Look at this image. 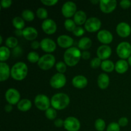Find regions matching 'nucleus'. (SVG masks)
<instances>
[{"instance_id":"nucleus-37","label":"nucleus","mask_w":131,"mask_h":131,"mask_svg":"<svg viewBox=\"0 0 131 131\" xmlns=\"http://www.w3.org/2000/svg\"><path fill=\"white\" fill-rule=\"evenodd\" d=\"M56 69L58 73L64 74L67 70V64L63 61H58L56 64Z\"/></svg>"},{"instance_id":"nucleus-16","label":"nucleus","mask_w":131,"mask_h":131,"mask_svg":"<svg viewBox=\"0 0 131 131\" xmlns=\"http://www.w3.org/2000/svg\"><path fill=\"white\" fill-rule=\"evenodd\" d=\"M116 33L120 37L125 38L130 35L131 33V28L128 23L122 22L116 26Z\"/></svg>"},{"instance_id":"nucleus-20","label":"nucleus","mask_w":131,"mask_h":131,"mask_svg":"<svg viewBox=\"0 0 131 131\" xmlns=\"http://www.w3.org/2000/svg\"><path fill=\"white\" fill-rule=\"evenodd\" d=\"M23 37L28 40H33L38 36V31L33 27H26L23 29Z\"/></svg>"},{"instance_id":"nucleus-41","label":"nucleus","mask_w":131,"mask_h":131,"mask_svg":"<svg viewBox=\"0 0 131 131\" xmlns=\"http://www.w3.org/2000/svg\"><path fill=\"white\" fill-rule=\"evenodd\" d=\"M120 5L122 8L127 9L131 6V1L129 0H122L120 2Z\"/></svg>"},{"instance_id":"nucleus-21","label":"nucleus","mask_w":131,"mask_h":131,"mask_svg":"<svg viewBox=\"0 0 131 131\" xmlns=\"http://www.w3.org/2000/svg\"><path fill=\"white\" fill-rule=\"evenodd\" d=\"M11 75V70L8 65L5 62H1L0 63V81H4L8 79Z\"/></svg>"},{"instance_id":"nucleus-48","label":"nucleus","mask_w":131,"mask_h":131,"mask_svg":"<svg viewBox=\"0 0 131 131\" xmlns=\"http://www.w3.org/2000/svg\"><path fill=\"white\" fill-rule=\"evenodd\" d=\"M90 52L89 51H84L81 53V57L83 59H84V60H88V59H89L90 58Z\"/></svg>"},{"instance_id":"nucleus-31","label":"nucleus","mask_w":131,"mask_h":131,"mask_svg":"<svg viewBox=\"0 0 131 131\" xmlns=\"http://www.w3.org/2000/svg\"><path fill=\"white\" fill-rule=\"evenodd\" d=\"M5 43H6V47L8 48L14 49L17 46L18 40L14 37H9L8 38H6Z\"/></svg>"},{"instance_id":"nucleus-25","label":"nucleus","mask_w":131,"mask_h":131,"mask_svg":"<svg viewBox=\"0 0 131 131\" xmlns=\"http://www.w3.org/2000/svg\"><path fill=\"white\" fill-rule=\"evenodd\" d=\"M32 106V103L31 101L27 99H24L19 101L17 104L18 110L21 111H27L31 109Z\"/></svg>"},{"instance_id":"nucleus-28","label":"nucleus","mask_w":131,"mask_h":131,"mask_svg":"<svg viewBox=\"0 0 131 131\" xmlns=\"http://www.w3.org/2000/svg\"><path fill=\"white\" fill-rule=\"evenodd\" d=\"M10 55V49L6 46H1L0 47V60L1 62L6 61L9 58Z\"/></svg>"},{"instance_id":"nucleus-19","label":"nucleus","mask_w":131,"mask_h":131,"mask_svg":"<svg viewBox=\"0 0 131 131\" xmlns=\"http://www.w3.org/2000/svg\"><path fill=\"white\" fill-rule=\"evenodd\" d=\"M72 83L73 86L75 88L82 89V88H85L87 86V84H88V79L84 75H75L72 79Z\"/></svg>"},{"instance_id":"nucleus-33","label":"nucleus","mask_w":131,"mask_h":131,"mask_svg":"<svg viewBox=\"0 0 131 131\" xmlns=\"http://www.w3.org/2000/svg\"><path fill=\"white\" fill-rule=\"evenodd\" d=\"M64 26L65 29L69 31H73L75 28H76V24L74 20L67 19L64 22Z\"/></svg>"},{"instance_id":"nucleus-46","label":"nucleus","mask_w":131,"mask_h":131,"mask_svg":"<svg viewBox=\"0 0 131 131\" xmlns=\"http://www.w3.org/2000/svg\"><path fill=\"white\" fill-rule=\"evenodd\" d=\"M22 52H23V50H22L21 47H19V46H17L13 50V53H14V56H19V55L21 54Z\"/></svg>"},{"instance_id":"nucleus-50","label":"nucleus","mask_w":131,"mask_h":131,"mask_svg":"<svg viewBox=\"0 0 131 131\" xmlns=\"http://www.w3.org/2000/svg\"><path fill=\"white\" fill-rule=\"evenodd\" d=\"M14 33L18 37H20V36L23 35V30L22 29H15V31H14Z\"/></svg>"},{"instance_id":"nucleus-10","label":"nucleus","mask_w":131,"mask_h":131,"mask_svg":"<svg viewBox=\"0 0 131 131\" xmlns=\"http://www.w3.org/2000/svg\"><path fill=\"white\" fill-rule=\"evenodd\" d=\"M61 12L64 17L67 18L71 17L77 12L76 4L73 1H67L61 7Z\"/></svg>"},{"instance_id":"nucleus-11","label":"nucleus","mask_w":131,"mask_h":131,"mask_svg":"<svg viewBox=\"0 0 131 131\" xmlns=\"http://www.w3.org/2000/svg\"><path fill=\"white\" fill-rule=\"evenodd\" d=\"M5 99L9 104H16L20 101V93L15 88H9L5 93Z\"/></svg>"},{"instance_id":"nucleus-52","label":"nucleus","mask_w":131,"mask_h":131,"mask_svg":"<svg viewBox=\"0 0 131 131\" xmlns=\"http://www.w3.org/2000/svg\"><path fill=\"white\" fill-rule=\"evenodd\" d=\"M128 63L131 66V56L128 58Z\"/></svg>"},{"instance_id":"nucleus-30","label":"nucleus","mask_w":131,"mask_h":131,"mask_svg":"<svg viewBox=\"0 0 131 131\" xmlns=\"http://www.w3.org/2000/svg\"><path fill=\"white\" fill-rule=\"evenodd\" d=\"M22 17L24 20L30 22L34 20L35 14L31 10L26 9V10H23V12H22Z\"/></svg>"},{"instance_id":"nucleus-45","label":"nucleus","mask_w":131,"mask_h":131,"mask_svg":"<svg viewBox=\"0 0 131 131\" xmlns=\"http://www.w3.org/2000/svg\"><path fill=\"white\" fill-rule=\"evenodd\" d=\"M54 125L56 127H61L62 126H64V121L63 120H61V119L58 118L55 120L54 122Z\"/></svg>"},{"instance_id":"nucleus-7","label":"nucleus","mask_w":131,"mask_h":131,"mask_svg":"<svg viewBox=\"0 0 131 131\" xmlns=\"http://www.w3.org/2000/svg\"><path fill=\"white\" fill-rule=\"evenodd\" d=\"M101 24L102 23L99 19L92 17L87 19L84 24V28L87 31L93 33V32H96L99 30L101 27Z\"/></svg>"},{"instance_id":"nucleus-38","label":"nucleus","mask_w":131,"mask_h":131,"mask_svg":"<svg viewBox=\"0 0 131 131\" xmlns=\"http://www.w3.org/2000/svg\"><path fill=\"white\" fill-rule=\"evenodd\" d=\"M102 60L99 58L98 57L94 58L92 59L90 61V66L91 67L93 68V69H97V68L101 66V64H102Z\"/></svg>"},{"instance_id":"nucleus-36","label":"nucleus","mask_w":131,"mask_h":131,"mask_svg":"<svg viewBox=\"0 0 131 131\" xmlns=\"http://www.w3.org/2000/svg\"><path fill=\"white\" fill-rule=\"evenodd\" d=\"M37 15L40 19L46 20L48 16V12H47V10L44 8H38L37 10Z\"/></svg>"},{"instance_id":"nucleus-53","label":"nucleus","mask_w":131,"mask_h":131,"mask_svg":"<svg viewBox=\"0 0 131 131\" xmlns=\"http://www.w3.org/2000/svg\"><path fill=\"white\" fill-rule=\"evenodd\" d=\"M3 42V37L2 36H0V44H1Z\"/></svg>"},{"instance_id":"nucleus-18","label":"nucleus","mask_w":131,"mask_h":131,"mask_svg":"<svg viewBox=\"0 0 131 131\" xmlns=\"http://www.w3.org/2000/svg\"><path fill=\"white\" fill-rule=\"evenodd\" d=\"M57 43L62 48H70L74 43V39L67 35H62L58 37Z\"/></svg>"},{"instance_id":"nucleus-49","label":"nucleus","mask_w":131,"mask_h":131,"mask_svg":"<svg viewBox=\"0 0 131 131\" xmlns=\"http://www.w3.org/2000/svg\"><path fill=\"white\" fill-rule=\"evenodd\" d=\"M12 109H13V107L11 104H7L5 106V110L7 113H9L10 112V111H12Z\"/></svg>"},{"instance_id":"nucleus-12","label":"nucleus","mask_w":131,"mask_h":131,"mask_svg":"<svg viewBox=\"0 0 131 131\" xmlns=\"http://www.w3.org/2000/svg\"><path fill=\"white\" fill-rule=\"evenodd\" d=\"M100 8L104 13H111L115 10L117 5L116 0H101Z\"/></svg>"},{"instance_id":"nucleus-32","label":"nucleus","mask_w":131,"mask_h":131,"mask_svg":"<svg viewBox=\"0 0 131 131\" xmlns=\"http://www.w3.org/2000/svg\"><path fill=\"white\" fill-rule=\"evenodd\" d=\"M27 58H28V60L29 62L35 63L38 62L40 57L39 54L37 52H35V51H31V52L28 53V56H27Z\"/></svg>"},{"instance_id":"nucleus-9","label":"nucleus","mask_w":131,"mask_h":131,"mask_svg":"<svg viewBox=\"0 0 131 131\" xmlns=\"http://www.w3.org/2000/svg\"><path fill=\"white\" fill-rule=\"evenodd\" d=\"M63 127L68 131H78L80 129L81 124L77 118L69 116L64 120Z\"/></svg>"},{"instance_id":"nucleus-39","label":"nucleus","mask_w":131,"mask_h":131,"mask_svg":"<svg viewBox=\"0 0 131 131\" xmlns=\"http://www.w3.org/2000/svg\"><path fill=\"white\" fill-rule=\"evenodd\" d=\"M120 126L116 122H111L108 125L106 131H120Z\"/></svg>"},{"instance_id":"nucleus-3","label":"nucleus","mask_w":131,"mask_h":131,"mask_svg":"<svg viewBox=\"0 0 131 131\" xmlns=\"http://www.w3.org/2000/svg\"><path fill=\"white\" fill-rule=\"evenodd\" d=\"M28 69L24 62H17L14 64L11 69V76L17 81L23 80L28 74Z\"/></svg>"},{"instance_id":"nucleus-22","label":"nucleus","mask_w":131,"mask_h":131,"mask_svg":"<svg viewBox=\"0 0 131 131\" xmlns=\"http://www.w3.org/2000/svg\"><path fill=\"white\" fill-rule=\"evenodd\" d=\"M110 79L109 75L105 73H102L97 78V84L101 89H106L110 84Z\"/></svg>"},{"instance_id":"nucleus-1","label":"nucleus","mask_w":131,"mask_h":131,"mask_svg":"<svg viewBox=\"0 0 131 131\" xmlns=\"http://www.w3.org/2000/svg\"><path fill=\"white\" fill-rule=\"evenodd\" d=\"M63 58L67 65L70 67L75 66L81 58V52L76 47H71L67 49L64 53Z\"/></svg>"},{"instance_id":"nucleus-47","label":"nucleus","mask_w":131,"mask_h":131,"mask_svg":"<svg viewBox=\"0 0 131 131\" xmlns=\"http://www.w3.org/2000/svg\"><path fill=\"white\" fill-rule=\"evenodd\" d=\"M31 47L33 49H37L40 47V42L38 41L34 40L31 43Z\"/></svg>"},{"instance_id":"nucleus-51","label":"nucleus","mask_w":131,"mask_h":131,"mask_svg":"<svg viewBox=\"0 0 131 131\" xmlns=\"http://www.w3.org/2000/svg\"><path fill=\"white\" fill-rule=\"evenodd\" d=\"M90 2L93 4H97L98 3H100V1H98V0H91Z\"/></svg>"},{"instance_id":"nucleus-35","label":"nucleus","mask_w":131,"mask_h":131,"mask_svg":"<svg viewBox=\"0 0 131 131\" xmlns=\"http://www.w3.org/2000/svg\"><path fill=\"white\" fill-rule=\"evenodd\" d=\"M45 115L49 120H54L57 116V113H56V110L54 108L50 107L48 110H46Z\"/></svg>"},{"instance_id":"nucleus-13","label":"nucleus","mask_w":131,"mask_h":131,"mask_svg":"<svg viewBox=\"0 0 131 131\" xmlns=\"http://www.w3.org/2000/svg\"><path fill=\"white\" fill-rule=\"evenodd\" d=\"M42 28L45 33L48 35H51L56 32L57 25L54 20L51 19H47L42 22Z\"/></svg>"},{"instance_id":"nucleus-40","label":"nucleus","mask_w":131,"mask_h":131,"mask_svg":"<svg viewBox=\"0 0 131 131\" xmlns=\"http://www.w3.org/2000/svg\"><path fill=\"white\" fill-rule=\"evenodd\" d=\"M73 33L76 37H81L84 33V29L81 26H76V28L73 31Z\"/></svg>"},{"instance_id":"nucleus-29","label":"nucleus","mask_w":131,"mask_h":131,"mask_svg":"<svg viewBox=\"0 0 131 131\" xmlns=\"http://www.w3.org/2000/svg\"><path fill=\"white\" fill-rule=\"evenodd\" d=\"M12 24L17 29H22L25 26V22L23 18L17 16L13 19Z\"/></svg>"},{"instance_id":"nucleus-5","label":"nucleus","mask_w":131,"mask_h":131,"mask_svg":"<svg viewBox=\"0 0 131 131\" xmlns=\"http://www.w3.org/2000/svg\"><path fill=\"white\" fill-rule=\"evenodd\" d=\"M36 107L42 111H46L50 108L51 101L47 95L43 94H39L37 95L34 100Z\"/></svg>"},{"instance_id":"nucleus-44","label":"nucleus","mask_w":131,"mask_h":131,"mask_svg":"<svg viewBox=\"0 0 131 131\" xmlns=\"http://www.w3.org/2000/svg\"><path fill=\"white\" fill-rule=\"evenodd\" d=\"M12 3V0H2L1 1V6L4 8H6L10 7Z\"/></svg>"},{"instance_id":"nucleus-43","label":"nucleus","mask_w":131,"mask_h":131,"mask_svg":"<svg viewBox=\"0 0 131 131\" xmlns=\"http://www.w3.org/2000/svg\"><path fill=\"white\" fill-rule=\"evenodd\" d=\"M41 2L47 6H53L58 2V0H41Z\"/></svg>"},{"instance_id":"nucleus-15","label":"nucleus","mask_w":131,"mask_h":131,"mask_svg":"<svg viewBox=\"0 0 131 131\" xmlns=\"http://www.w3.org/2000/svg\"><path fill=\"white\" fill-rule=\"evenodd\" d=\"M97 38L100 42L106 45L112 42L113 40V36L110 31L107 29H102L97 33Z\"/></svg>"},{"instance_id":"nucleus-34","label":"nucleus","mask_w":131,"mask_h":131,"mask_svg":"<svg viewBox=\"0 0 131 131\" xmlns=\"http://www.w3.org/2000/svg\"><path fill=\"white\" fill-rule=\"evenodd\" d=\"M95 127L98 131H103L106 128V122L102 118H98L95 122Z\"/></svg>"},{"instance_id":"nucleus-42","label":"nucleus","mask_w":131,"mask_h":131,"mask_svg":"<svg viewBox=\"0 0 131 131\" xmlns=\"http://www.w3.org/2000/svg\"><path fill=\"white\" fill-rule=\"evenodd\" d=\"M128 123H129V120L127 117H121L118 120V124H119V125L121 127H125L126 125H127Z\"/></svg>"},{"instance_id":"nucleus-24","label":"nucleus","mask_w":131,"mask_h":131,"mask_svg":"<svg viewBox=\"0 0 131 131\" xmlns=\"http://www.w3.org/2000/svg\"><path fill=\"white\" fill-rule=\"evenodd\" d=\"M87 16L86 13L83 10H79L77 11L75 15L74 16V20L75 23V24L78 25H82L83 24H85Z\"/></svg>"},{"instance_id":"nucleus-17","label":"nucleus","mask_w":131,"mask_h":131,"mask_svg":"<svg viewBox=\"0 0 131 131\" xmlns=\"http://www.w3.org/2000/svg\"><path fill=\"white\" fill-rule=\"evenodd\" d=\"M112 53V49L111 47L107 45H102L99 46L97 50V57L101 60H107Z\"/></svg>"},{"instance_id":"nucleus-8","label":"nucleus","mask_w":131,"mask_h":131,"mask_svg":"<svg viewBox=\"0 0 131 131\" xmlns=\"http://www.w3.org/2000/svg\"><path fill=\"white\" fill-rule=\"evenodd\" d=\"M67 79L65 75L61 73H56L50 79V85L54 88L59 89L65 85Z\"/></svg>"},{"instance_id":"nucleus-6","label":"nucleus","mask_w":131,"mask_h":131,"mask_svg":"<svg viewBox=\"0 0 131 131\" xmlns=\"http://www.w3.org/2000/svg\"><path fill=\"white\" fill-rule=\"evenodd\" d=\"M116 53L122 60L129 58L131 56V45L127 42H122L118 45Z\"/></svg>"},{"instance_id":"nucleus-14","label":"nucleus","mask_w":131,"mask_h":131,"mask_svg":"<svg viewBox=\"0 0 131 131\" xmlns=\"http://www.w3.org/2000/svg\"><path fill=\"white\" fill-rule=\"evenodd\" d=\"M40 47L46 52H52L56 48V44L54 41L49 38H45L40 42Z\"/></svg>"},{"instance_id":"nucleus-27","label":"nucleus","mask_w":131,"mask_h":131,"mask_svg":"<svg viewBox=\"0 0 131 131\" xmlns=\"http://www.w3.org/2000/svg\"><path fill=\"white\" fill-rule=\"evenodd\" d=\"M101 67L102 70L106 72H111L115 69V65L111 60H106L102 61Z\"/></svg>"},{"instance_id":"nucleus-2","label":"nucleus","mask_w":131,"mask_h":131,"mask_svg":"<svg viewBox=\"0 0 131 131\" xmlns=\"http://www.w3.org/2000/svg\"><path fill=\"white\" fill-rule=\"evenodd\" d=\"M51 106L55 110H62L69 106L70 103V98L66 93H56L51 98Z\"/></svg>"},{"instance_id":"nucleus-26","label":"nucleus","mask_w":131,"mask_h":131,"mask_svg":"<svg viewBox=\"0 0 131 131\" xmlns=\"http://www.w3.org/2000/svg\"><path fill=\"white\" fill-rule=\"evenodd\" d=\"M92 45V41L88 37H83L78 42V47L83 50H86L90 48Z\"/></svg>"},{"instance_id":"nucleus-23","label":"nucleus","mask_w":131,"mask_h":131,"mask_svg":"<svg viewBox=\"0 0 131 131\" xmlns=\"http://www.w3.org/2000/svg\"><path fill=\"white\" fill-rule=\"evenodd\" d=\"M129 69V63L125 60H118L115 63V70L119 74H124Z\"/></svg>"},{"instance_id":"nucleus-4","label":"nucleus","mask_w":131,"mask_h":131,"mask_svg":"<svg viewBox=\"0 0 131 131\" xmlns=\"http://www.w3.org/2000/svg\"><path fill=\"white\" fill-rule=\"evenodd\" d=\"M56 59L54 55L51 54H46L41 56L38 62V65L43 70H49L54 65Z\"/></svg>"}]
</instances>
